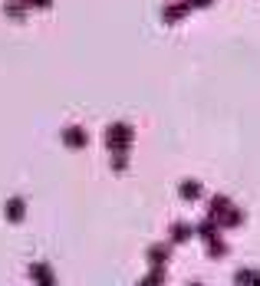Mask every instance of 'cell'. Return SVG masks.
Segmentation results:
<instances>
[{
  "label": "cell",
  "mask_w": 260,
  "mask_h": 286,
  "mask_svg": "<svg viewBox=\"0 0 260 286\" xmlns=\"http://www.w3.org/2000/svg\"><path fill=\"white\" fill-rule=\"evenodd\" d=\"M7 14H10V17H23V14H27V4H23V0H20V4H17V0H10V4H7Z\"/></svg>",
  "instance_id": "6da1fadb"
},
{
  "label": "cell",
  "mask_w": 260,
  "mask_h": 286,
  "mask_svg": "<svg viewBox=\"0 0 260 286\" xmlns=\"http://www.w3.org/2000/svg\"><path fill=\"white\" fill-rule=\"evenodd\" d=\"M184 10H188V4H171V7L165 10V17H168V20H171V17H181Z\"/></svg>",
  "instance_id": "7a4b0ae2"
},
{
  "label": "cell",
  "mask_w": 260,
  "mask_h": 286,
  "mask_svg": "<svg viewBox=\"0 0 260 286\" xmlns=\"http://www.w3.org/2000/svg\"><path fill=\"white\" fill-rule=\"evenodd\" d=\"M191 4H211V0H191Z\"/></svg>",
  "instance_id": "3957f363"
}]
</instances>
